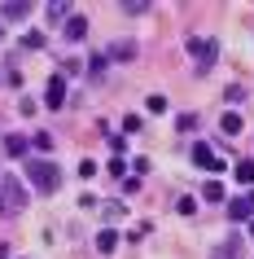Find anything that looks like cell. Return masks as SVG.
Returning <instances> with one entry per match:
<instances>
[{"mask_svg": "<svg viewBox=\"0 0 254 259\" xmlns=\"http://www.w3.org/2000/svg\"><path fill=\"white\" fill-rule=\"evenodd\" d=\"M27 180L35 185V193H57L62 189V171L48 158H27Z\"/></svg>", "mask_w": 254, "mask_h": 259, "instance_id": "6da1fadb", "label": "cell"}, {"mask_svg": "<svg viewBox=\"0 0 254 259\" xmlns=\"http://www.w3.org/2000/svg\"><path fill=\"white\" fill-rule=\"evenodd\" d=\"M0 202H5V211L27 206V189H22V180H18L14 171H5V176H0Z\"/></svg>", "mask_w": 254, "mask_h": 259, "instance_id": "7a4b0ae2", "label": "cell"}, {"mask_svg": "<svg viewBox=\"0 0 254 259\" xmlns=\"http://www.w3.org/2000/svg\"><path fill=\"white\" fill-rule=\"evenodd\" d=\"M188 53H193V62H197V75H206V70L215 66V57H219V44L193 35V40H188Z\"/></svg>", "mask_w": 254, "mask_h": 259, "instance_id": "3957f363", "label": "cell"}, {"mask_svg": "<svg viewBox=\"0 0 254 259\" xmlns=\"http://www.w3.org/2000/svg\"><path fill=\"white\" fill-rule=\"evenodd\" d=\"M193 163L206 167V171H224V158H219V154H215L206 141H197V145H193Z\"/></svg>", "mask_w": 254, "mask_h": 259, "instance_id": "277c9868", "label": "cell"}, {"mask_svg": "<svg viewBox=\"0 0 254 259\" xmlns=\"http://www.w3.org/2000/svg\"><path fill=\"white\" fill-rule=\"evenodd\" d=\"M44 106H48V110H62V106H66V79H62V75L48 79V97H44Z\"/></svg>", "mask_w": 254, "mask_h": 259, "instance_id": "5b68a950", "label": "cell"}, {"mask_svg": "<svg viewBox=\"0 0 254 259\" xmlns=\"http://www.w3.org/2000/svg\"><path fill=\"white\" fill-rule=\"evenodd\" d=\"M27 18H31V5H22V0L0 5V22H27Z\"/></svg>", "mask_w": 254, "mask_h": 259, "instance_id": "8992f818", "label": "cell"}, {"mask_svg": "<svg viewBox=\"0 0 254 259\" xmlns=\"http://www.w3.org/2000/svg\"><path fill=\"white\" fill-rule=\"evenodd\" d=\"M211 259H245V242L241 237H232V242H219L211 250Z\"/></svg>", "mask_w": 254, "mask_h": 259, "instance_id": "52a82bcc", "label": "cell"}, {"mask_svg": "<svg viewBox=\"0 0 254 259\" xmlns=\"http://www.w3.org/2000/svg\"><path fill=\"white\" fill-rule=\"evenodd\" d=\"M62 35H66V40H70V44H79V40H83V35H88V22H83V18H79V14H70V18H66V31H62Z\"/></svg>", "mask_w": 254, "mask_h": 259, "instance_id": "ba28073f", "label": "cell"}, {"mask_svg": "<svg viewBox=\"0 0 254 259\" xmlns=\"http://www.w3.org/2000/svg\"><path fill=\"white\" fill-rule=\"evenodd\" d=\"M114 246H119V233H114V229L96 233V250H101V255H114Z\"/></svg>", "mask_w": 254, "mask_h": 259, "instance_id": "9c48e42d", "label": "cell"}, {"mask_svg": "<svg viewBox=\"0 0 254 259\" xmlns=\"http://www.w3.org/2000/svg\"><path fill=\"white\" fill-rule=\"evenodd\" d=\"M219 127H224V137H241V127H245V123H241L237 110H228L224 119H219Z\"/></svg>", "mask_w": 254, "mask_h": 259, "instance_id": "30bf717a", "label": "cell"}, {"mask_svg": "<svg viewBox=\"0 0 254 259\" xmlns=\"http://www.w3.org/2000/svg\"><path fill=\"white\" fill-rule=\"evenodd\" d=\"M27 145H31L27 137H5V154L9 158H27Z\"/></svg>", "mask_w": 254, "mask_h": 259, "instance_id": "8fae6325", "label": "cell"}, {"mask_svg": "<svg viewBox=\"0 0 254 259\" xmlns=\"http://www.w3.org/2000/svg\"><path fill=\"white\" fill-rule=\"evenodd\" d=\"M106 57H114V62H132V57H136V44H132V40H119Z\"/></svg>", "mask_w": 254, "mask_h": 259, "instance_id": "7c38bea8", "label": "cell"}, {"mask_svg": "<svg viewBox=\"0 0 254 259\" xmlns=\"http://www.w3.org/2000/svg\"><path fill=\"white\" fill-rule=\"evenodd\" d=\"M201 198H206V202H224V185H219V180H206V185H201Z\"/></svg>", "mask_w": 254, "mask_h": 259, "instance_id": "4fadbf2b", "label": "cell"}, {"mask_svg": "<svg viewBox=\"0 0 254 259\" xmlns=\"http://www.w3.org/2000/svg\"><path fill=\"white\" fill-rule=\"evenodd\" d=\"M228 220H250V206H245V198H232V206H228Z\"/></svg>", "mask_w": 254, "mask_h": 259, "instance_id": "5bb4252c", "label": "cell"}, {"mask_svg": "<svg viewBox=\"0 0 254 259\" xmlns=\"http://www.w3.org/2000/svg\"><path fill=\"white\" fill-rule=\"evenodd\" d=\"M237 180L241 185H254V158H241L237 163Z\"/></svg>", "mask_w": 254, "mask_h": 259, "instance_id": "9a60e30c", "label": "cell"}, {"mask_svg": "<svg viewBox=\"0 0 254 259\" xmlns=\"http://www.w3.org/2000/svg\"><path fill=\"white\" fill-rule=\"evenodd\" d=\"M31 145H35L40 154H48V150L57 145V141H53V132H35V137H31Z\"/></svg>", "mask_w": 254, "mask_h": 259, "instance_id": "2e32d148", "label": "cell"}, {"mask_svg": "<svg viewBox=\"0 0 254 259\" xmlns=\"http://www.w3.org/2000/svg\"><path fill=\"white\" fill-rule=\"evenodd\" d=\"M197 114H180V119H175V127H180V132H197Z\"/></svg>", "mask_w": 254, "mask_h": 259, "instance_id": "e0dca14e", "label": "cell"}, {"mask_svg": "<svg viewBox=\"0 0 254 259\" xmlns=\"http://www.w3.org/2000/svg\"><path fill=\"white\" fill-rule=\"evenodd\" d=\"M106 66H110V57H106V53H92V57H88V70H92V75H101Z\"/></svg>", "mask_w": 254, "mask_h": 259, "instance_id": "ac0fdd59", "label": "cell"}, {"mask_svg": "<svg viewBox=\"0 0 254 259\" xmlns=\"http://www.w3.org/2000/svg\"><path fill=\"white\" fill-rule=\"evenodd\" d=\"M48 18H53V22H62V18H70V5H62V0H57V5H48Z\"/></svg>", "mask_w": 254, "mask_h": 259, "instance_id": "d6986e66", "label": "cell"}, {"mask_svg": "<svg viewBox=\"0 0 254 259\" xmlns=\"http://www.w3.org/2000/svg\"><path fill=\"white\" fill-rule=\"evenodd\" d=\"M162 110H167V97L154 93V97H149V114H162Z\"/></svg>", "mask_w": 254, "mask_h": 259, "instance_id": "ffe728a7", "label": "cell"}, {"mask_svg": "<svg viewBox=\"0 0 254 259\" xmlns=\"http://www.w3.org/2000/svg\"><path fill=\"white\" fill-rule=\"evenodd\" d=\"M140 123H145L140 114H127V119H123V132H140Z\"/></svg>", "mask_w": 254, "mask_h": 259, "instance_id": "44dd1931", "label": "cell"}, {"mask_svg": "<svg viewBox=\"0 0 254 259\" xmlns=\"http://www.w3.org/2000/svg\"><path fill=\"white\" fill-rule=\"evenodd\" d=\"M79 176H83V180L96 176V163H92V158H83V163H79Z\"/></svg>", "mask_w": 254, "mask_h": 259, "instance_id": "7402d4cb", "label": "cell"}, {"mask_svg": "<svg viewBox=\"0 0 254 259\" xmlns=\"http://www.w3.org/2000/svg\"><path fill=\"white\" fill-rule=\"evenodd\" d=\"M22 44H27V49H44V35H40V31H31V35H27Z\"/></svg>", "mask_w": 254, "mask_h": 259, "instance_id": "603a6c76", "label": "cell"}, {"mask_svg": "<svg viewBox=\"0 0 254 259\" xmlns=\"http://www.w3.org/2000/svg\"><path fill=\"white\" fill-rule=\"evenodd\" d=\"M101 211H106V220H119V215H123V206H119V202H106Z\"/></svg>", "mask_w": 254, "mask_h": 259, "instance_id": "cb8c5ba5", "label": "cell"}, {"mask_svg": "<svg viewBox=\"0 0 254 259\" xmlns=\"http://www.w3.org/2000/svg\"><path fill=\"white\" fill-rule=\"evenodd\" d=\"M245 206H250V215H254V193H250V198H245Z\"/></svg>", "mask_w": 254, "mask_h": 259, "instance_id": "d4e9b609", "label": "cell"}, {"mask_svg": "<svg viewBox=\"0 0 254 259\" xmlns=\"http://www.w3.org/2000/svg\"><path fill=\"white\" fill-rule=\"evenodd\" d=\"M0 40H5V22H0Z\"/></svg>", "mask_w": 254, "mask_h": 259, "instance_id": "484cf974", "label": "cell"}, {"mask_svg": "<svg viewBox=\"0 0 254 259\" xmlns=\"http://www.w3.org/2000/svg\"><path fill=\"white\" fill-rule=\"evenodd\" d=\"M250 242H254V224H250Z\"/></svg>", "mask_w": 254, "mask_h": 259, "instance_id": "4316f807", "label": "cell"}]
</instances>
